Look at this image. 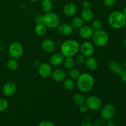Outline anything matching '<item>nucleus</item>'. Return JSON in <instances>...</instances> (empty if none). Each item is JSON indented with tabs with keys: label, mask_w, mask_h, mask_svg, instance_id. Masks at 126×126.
<instances>
[{
	"label": "nucleus",
	"mask_w": 126,
	"mask_h": 126,
	"mask_svg": "<svg viewBox=\"0 0 126 126\" xmlns=\"http://www.w3.org/2000/svg\"><path fill=\"white\" fill-rule=\"evenodd\" d=\"M80 44L75 39H68L63 42L60 46V53L65 57H73L79 52Z\"/></svg>",
	"instance_id": "obj_1"
},
{
	"label": "nucleus",
	"mask_w": 126,
	"mask_h": 126,
	"mask_svg": "<svg viewBox=\"0 0 126 126\" xmlns=\"http://www.w3.org/2000/svg\"><path fill=\"white\" fill-rule=\"evenodd\" d=\"M94 84L95 79L93 76L87 73H84L77 79L76 86L80 92L86 93L92 89Z\"/></svg>",
	"instance_id": "obj_2"
},
{
	"label": "nucleus",
	"mask_w": 126,
	"mask_h": 126,
	"mask_svg": "<svg viewBox=\"0 0 126 126\" xmlns=\"http://www.w3.org/2000/svg\"><path fill=\"white\" fill-rule=\"evenodd\" d=\"M108 23L113 28L121 30L126 25V17L123 12L113 11L108 16Z\"/></svg>",
	"instance_id": "obj_3"
},
{
	"label": "nucleus",
	"mask_w": 126,
	"mask_h": 126,
	"mask_svg": "<svg viewBox=\"0 0 126 126\" xmlns=\"http://www.w3.org/2000/svg\"><path fill=\"white\" fill-rule=\"evenodd\" d=\"M92 38L94 44L98 47H105L109 41V35L108 33L102 29L94 31Z\"/></svg>",
	"instance_id": "obj_4"
},
{
	"label": "nucleus",
	"mask_w": 126,
	"mask_h": 126,
	"mask_svg": "<svg viewBox=\"0 0 126 126\" xmlns=\"http://www.w3.org/2000/svg\"><path fill=\"white\" fill-rule=\"evenodd\" d=\"M42 23L48 28H57L60 24V18L56 13L51 11L43 15Z\"/></svg>",
	"instance_id": "obj_5"
},
{
	"label": "nucleus",
	"mask_w": 126,
	"mask_h": 126,
	"mask_svg": "<svg viewBox=\"0 0 126 126\" xmlns=\"http://www.w3.org/2000/svg\"><path fill=\"white\" fill-rule=\"evenodd\" d=\"M8 52L11 57L17 59L23 55L24 49L20 43L18 42H13L9 46Z\"/></svg>",
	"instance_id": "obj_6"
},
{
	"label": "nucleus",
	"mask_w": 126,
	"mask_h": 126,
	"mask_svg": "<svg viewBox=\"0 0 126 126\" xmlns=\"http://www.w3.org/2000/svg\"><path fill=\"white\" fill-rule=\"evenodd\" d=\"M100 109L101 117L105 121L113 119L116 114V108L112 104L105 105Z\"/></svg>",
	"instance_id": "obj_7"
},
{
	"label": "nucleus",
	"mask_w": 126,
	"mask_h": 126,
	"mask_svg": "<svg viewBox=\"0 0 126 126\" xmlns=\"http://www.w3.org/2000/svg\"><path fill=\"white\" fill-rule=\"evenodd\" d=\"M85 104L89 110L91 111L99 110L102 107L101 98L97 95H91L86 99Z\"/></svg>",
	"instance_id": "obj_8"
},
{
	"label": "nucleus",
	"mask_w": 126,
	"mask_h": 126,
	"mask_svg": "<svg viewBox=\"0 0 126 126\" xmlns=\"http://www.w3.org/2000/svg\"><path fill=\"white\" fill-rule=\"evenodd\" d=\"M79 51L86 58L92 56L95 52L94 44L90 41L83 42L80 44Z\"/></svg>",
	"instance_id": "obj_9"
},
{
	"label": "nucleus",
	"mask_w": 126,
	"mask_h": 126,
	"mask_svg": "<svg viewBox=\"0 0 126 126\" xmlns=\"http://www.w3.org/2000/svg\"><path fill=\"white\" fill-rule=\"evenodd\" d=\"M52 71V65L47 62L41 63L39 64L38 68V74L41 77L44 79L49 78V77H50Z\"/></svg>",
	"instance_id": "obj_10"
},
{
	"label": "nucleus",
	"mask_w": 126,
	"mask_h": 126,
	"mask_svg": "<svg viewBox=\"0 0 126 126\" xmlns=\"http://www.w3.org/2000/svg\"><path fill=\"white\" fill-rule=\"evenodd\" d=\"M57 29L59 34L63 36H69L71 35L74 30L71 24L66 23H60V24L57 27Z\"/></svg>",
	"instance_id": "obj_11"
},
{
	"label": "nucleus",
	"mask_w": 126,
	"mask_h": 126,
	"mask_svg": "<svg viewBox=\"0 0 126 126\" xmlns=\"http://www.w3.org/2000/svg\"><path fill=\"white\" fill-rule=\"evenodd\" d=\"M2 93L6 97H11L17 91V85L12 81H9L5 84L2 87Z\"/></svg>",
	"instance_id": "obj_12"
},
{
	"label": "nucleus",
	"mask_w": 126,
	"mask_h": 126,
	"mask_svg": "<svg viewBox=\"0 0 126 126\" xmlns=\"http://www.w3.org/2000/svg\"><path fill=\"white\" fill-rule=\"evenodd\" d=\"M42 50L46 53H51L55 50L56 44L54 41L50 39H46L43 41L41 44Z\"/></svg>",
	"instance_id": "obj_13"
},
{
	"label": "nucleus",
	"mask_w": 126,
	"mask_h": 126,
	"mask_svg": "<svg viewBox=\"0 0 126 126\" xmlns=\"http://www.w3.org/2000/svg\"><path fill=\"white\" fill-rule=\"evenodd\" d=\"M94 33V30L92 27L89 25H84L79 29V35L84 39H87L92 38Z\"/></svg>",
	"instance_id": "obj_14"
},
{
	"label": "nucleus",
	"mask_w": 126,
	"mask_h": 126,
	"mask_svg": "<svg viewBox=\"0 0 126 126\" xmlns=\"http://www.w3.org/2000/svg\"><path fill=\"white\" fill-rule=\"evenodd\" d=\"M53 79L56 82H63L66 78V73L62 68H56L52 71L51 75Z\"/></svg>",
	"instance_id": "obj_15"
},
{
	"label": "nucleus",
	"mask_w": 126,
	"mask_h": 126,
	"mask_svg": "<svg viewBox=\"0 0 126 126\" xmlns=\"http://www.w3.org/2000/svg\"><path fill=\"white\" fill-rule=\"evenodd\" d=\"M77 6L73 2H69L66 4L63 8V13L66 17H73L77 13Z\"/></svg>",
	"instance_id": "obj_16"
},
{
	"label": "nucleus",
	"mask_w": 126,
	"mask_h": 126,
	"mask_svg": "<svg viewBox=\"0 0 126 126\" xmlns=\"http://www.w3.org/2000/svg\"><path fill=\"white\" fill-rule=\"evenodd\" d=\"M108 67L111 72L118 75H120L123 70L121 65L116 60H112L110 62L108 63Z\"/></svg>",
	"instance_id": "obj_17"
},
{
	"label": "nucleus",
	"mask_w": 126,
	"mask_h": 126,
	"mask_svg": "<svg viewBox=\"0 0 126 126\" xmlns=\"http://www.w3.org/2000/svg\"><path fill=\"white\" fill-rule=\"evenodd\" d=\"M65 57L61 53H55L51 56L50 59V64L52 66H59L63 64Z\"/></svg>",
	"instance_id": "obj_18"
},
{
	"label": "nucleus",
	"mask_w": 126,
	"mask_h": 126,
	"mask_svg": "<svg viewBox=\"0 0 126 126\" xmlns=\"http://www.w3.org/2000/svg\"><path fill=\"white\" fill-rule=\"evenodd\" d=\"M84 64L86 67L90 71H95L97 70L98 66V63L97 59L92 56L87 57Z\"/></svg>",
	"instance_id": "obj_19"
},
{
	"label": "nucleus",
	"mask_w": 126,
	"mask_h": 126,
	"mask_svg": "<svg viewBox=\"0 0 126 126\" xmlns=\"http://www.w3.org/2000/svg\"><path fill=\"white\" fill-rule=\"evenodd\" d=\"M94 14L91 9H83L81 12V17L84 22H89L93 20Z\"/></svg>",
	"instance_id": "obj_20"
},
{
	"label": "nucleus",
	"mask_w": 126,
	"mask_h": 126,
	"mask_svg": "<svg viewBox=\"0 0 126 126\" xmlns=\"http://www.w3.org/2000/svg\"><path fill=\"white\" fill-rule=\"evenodd\" d=\"M34 30V33H36V35L39 36H43L45 35L46 33H47V28L43 23H36Z\"/></svg>",
	"instance_id": "obj_21"
},
{
	"label": "nucleus",
	"mask_w": 126,
	"mask_h": 126,
	"mask_svg": "<svg viewBox=\"0 0 126 126\" xmlns=\"http://www.w3.org/2000/svg\"><path fill=\"white\" fill-rule=\"evenodd\" d=\"M52 1L50 0H42L41 2V11L45 13L51 12L52 9Z\"/></svg>",
	"instance_id": "obj_22"
},
{
	"label": "nucleus",
	"mask_w": 126,
	"mask_h": 126,
	"mask_svg": "<svg viewBox=\"0 0 126 126\" xmlns=\"http://www.w3.org/2000/svg\"><path fill=\"white\" fill-rule=\"evenodd\" d=\"M86 99L84 95L81 93H76L73 95L72 97L73 102L75 105L80 106L82 104H84L86 102Z\"/></svg>",
	"instance_id": "obj_23"
},
{
	"label": "nucleus",
	"mask_w": 126,
	"mask_h": 126,
	"mask_svg": "<svg viewBox=\"0 0 126 126\" xmlns=\"http://www.w3.org/2000/svg\"><path fill=\"white\" fill-rule=\"evenodd\" d=\"M76 82L75 80L71 78H66L63 81V86L66 91H72L76 87Z\"/></svg>",
	"instance_id": "obj_24"
},
{
	"label": "nucleus",
	"mask_w": 126,
	"mask_h": 126,
	"mask_svg": "<svg viewBox=\"0 0 126 126\" xmlns=\"http://www.w3.org/2000/svg\"><path fill=\"white\" fill-rule=\"evenodd\" d=\"M18 63L17 59L12 58L8 59L6 62V67L10 71H15L18 68Z\"/></svg>",
	"instance_id": "obj_25"
},
{
	"label": "nucleus",
	"mask_w": 126,
	"mask_h": 126,
	"mask_svg": "<svg viewBox=\"0 0 126 126\" xmlns=\"http://www.w3.org/2000/svg\"><path fill=\"white\" fill-rule=\"evenodd\" d=\"M84 24V21L81 18V17H77L74 18L72 20L71 23V25L73 28L75 30H79L81 28Z\"/></svg>",
	"instance_id": "obj_26"
},
{
	"label": "nucleus",
	"mask_w": 126,
	"mask_h": 126,
	"mask_svg": "<svg viewBox=\"0 0 126 126\" xmlns=\"http://www.w3.org/2000/svg\"><path fill=\"white\" fill-rule=\"evenodd\" d=\"M62 65L66 70H70V69L74 68L75 65V60L73 57H65Z\"/></svg>",
	"instance_id": "obj_27"
},
{
	"label": "nucleus",
	"mask_w": 126,
	"mask_h": 126,
	"mask_svg": "<svg viewBox=\"0 0 126 126\" xmlns=\"http://www.w3.org/2000/svg\"><path fill=\"white\" fill-rule=\"evenodd\" d=\"M91 27L93 28L94 31L100 30L102 29L103 27V23L102 21L99 19H94L92 20V24H91Z\"/></svg>",
	"instance_id": "obj_28"
},
{
	"label": "nucleus",
	"mask_w": 126,
	"mask_h": 126,
	"mask_svg": "<svg viewBox=\"0 0 126 126\" xmlns=\"http://www.w3.org/2000/svg\"><path fill=\"white\" fill-rule=\"evenodd\" d=\"M80 75L81 74H80L79 71L78 69L75 68H73L70 69L69 70L68 76L70 78L72 79H77L79 78V76H80Z\"/></svg>",
	"instance_id": "obj_29"
},
{
	"label": "nucleus",
	"mask_w": 126,
	"mask_h": 126,
	"mask_svg": "<svg viewBox=\"0 0 126 126\" xmlns=\"http://www.w3.org/2000/svg\"><path fill=\"white\" fill-rule=\"evenodd\" d=\"M86 59V57H84L83 55L81 54V55H77L74 60H75V64L81 66V65H84V64L85 63Z\"/></svg>",
	"instance_id": "obj_30"
},
{
	"label": "nucleus",
	"mask_w": 126,
	"mask_h": 126,
	"mask_svg": "<svg viewBox=\"0 0 126 126\" xmlns=\"http://www.w3.org/2000/svg\"><path fill=\"white\" fill-rule=\"evenodd\" d=\"M9 107V103L5 98H0V112L6 111Z\"/></svg>",
	"instance_id": "obj_31"
},
{
	"label": "nucleus",
	"mask_w": 126,
	"mask_h": 126,
	"mask_svg": "<svg viewBox=\"0 0 126 126\" xmlns=\"http://www.w3.org/2000/svg\"><path fill=\"white\" fill-rule=\"evenodd\" d=\"M94 126H106V121L103 119H96L93 124Z\"/></svg>",
	"instance_id": "obj_32"
},
{
	"label": "nucleus",
	"mask_w": 126,
	"mask_h": 126,
	"mask_svg": "<svg viewBox=\"0 0 126 126\" xmlns=\"http://www.w3.org/2000/svg\"><path fill=\"white\" fill-rule=\"evenodd\" d=\"M103 4L106 7H113L116 3V0H103Z\"/></svg>",
	"instance_id": "obj_33"
},
{
	"label": "nucleus",
	"mask_w": 126,
	"mask_h": 126,
	"mask_svg": "<svg viewBox=\"0 0 126 126\" xmlns=\"http://www.w3.org/2000/svg\"><path fill=\"white\" fill-rule=\"evenodd\" d=\"M38 126H55V124L49 121H43L38 124Z\"/></svg>",
	"instance_id": "obj_34"
},
{
	"label": "nucleus",
	"mask_w": 126,
	"mask_h": 126,
	"mask_svg": "<svg viewBox=\"0 0 126 126\" xmlns=\"http://www.w3.org/2000/svg\"><path fill=\"white\" fill-rule=\"evenodd\" d=\"M79 112L81 113L85 114V113H86L87 111H88L89 109L85 103L84 104H82L81 105L79 106Z\"/></svg>",
	"instance_id": "obj_35"
},
{
	"label": "nucleus",
	"mask_w": 126,
	"mask_h": 126,
	"mask_svg": "<svg viewBox=\"0 0 126 126\" xmlns=\"http://www.w3.org/2000/svg\"><path fill=\"white\" fill-rule=\"evenodd\" d=\"M34 20L36 23H42V22H43V16L41 14H37L34 17Z\"/></svg>",
	"instance_id": "obj_36"
},
{
	"label": "nucleus",
	"mask_w": 126,
	"mask_h": 126,
	"mask_svg": "<svg viewBox=\"0 0 126 126\" xmlns=\"http://www.w3.org/2000/svg\"><path fill=\"white\" fill-rule=\"evenodd\" d=\"M120 77L122 81L126 84V69H125L124 70H123V71H122V73L120 75Z\"/></svg>",
	"instance_id": "obj_37"
},
{
	"label": "nucleus",
	"mask_w": 126,
	"mask_h": 126,
	"mask_svg": "<svg viewBox=\"0 0 126 126\" xmlns=\"http://www.w3.org/2000/svg\"><path fill=\"white\" fill-rule=\"evenodd\" d=\"M91 2H90L89 1H87V0H86V1H84L82 3V6L83 7L84 9H88L91 7Z\"/></svg>",
	"instance_id": "obj_38"
},
{
	"label": "nucleus",
	"mask_w": 126,
	"mask_h": 126,
	"mask_svg": "<svg viewBox=\"0 0 126 126\" xmlns=\"http://www.w3.org/2000/svg\"><path fill=\"white\" fill-rule=\"evenodd\" d=\"M106 126H115V123L113 119H109L106 121Z\"/></svg>",
	"instance_id": "obj_39"
},
{
	"label": "nucleus",
	"mask_w": 126,
	"mask_h": 126,
	"mask_svg": "<svg viewBox=\"0 0 126 126\" xmlns=\"http://www.w3.org/2000/svg\"><path fill=\"white\" fill-rule=\"evenodd\" d=\"M80 126H94V125L92 124V123H89V122L86 121L82 123Z\"/></svg>",
	"instance_id": "obj_40"
},
{
	"label": "nucleus",
	"mask_w": 126,
	"mask_h": 126,
	"mask_svg": "<svg viewBox=\"0 0 126 126\" xmlns=\"http://www.w3.org/2000/svg\"><path fill=\"white\" fill-rule=\"evenodd\" d=\"M123 13L124 14V16H125L126 17V7H124V9H123Z\"/></svg>",
	"instance_id": "obj_41"
},
{
	"label": "nucleus",
	"mask_w": 126,
	"mask_h": 126,
	"mask_svg": "<svg viewBox=\"0 0 126 126\" xmlns=\"http://www.w3.org/2000/svg\"><path fill=\"white\" fill-rule=\"evenodd\" d=\"M123 67L124 68V69H126V59L124 60V63H123Z\"/></svg>",
	"instance_id": "obj_42"
},
{
	"label": "nucleus",
	"mask_w": 126,
	"mask_h": 126,
	"mask_svg": "<svg viewBox=\"0 0 126 126\" xmlns=\"http://www.w3.org/2000/svg\"><path fill=\"white\" fill-rule=\"evenodd\" d=\"M28 1L32 2H37L38 1H39V0H28Z\"/></svg>",
	"instance_id": "obj_43"
},
{
	"label": "nucleus",
	"mask_w": 126,
	"mask_h": 126,
	"mask_svg": "<svg viewBox=\"0 0 126 126\" xmlns=\"http://www.w3.org/2000/svg\"><path fill=\"white\" fill-rule=\"evenodd\" d=\"M124 46L126 47V37L125 38H124Z\"/></svg>",
	"instance_id": "obj_44"
},
{
	"label": "nucleus",
	"mask_w": 126,
	"mask_h": 126,
	"mask_svg": "<svg viewBox=\"0 0 126 126\" xmlns=\"http://www.w3.org/2000/svg\"><path fill=\"white\" fill-rule=\"evenodd\" d=\"M52 1H59V0H50Z\"/></svg>",
	"instance_id": "obj_45"
}]
</instances>
